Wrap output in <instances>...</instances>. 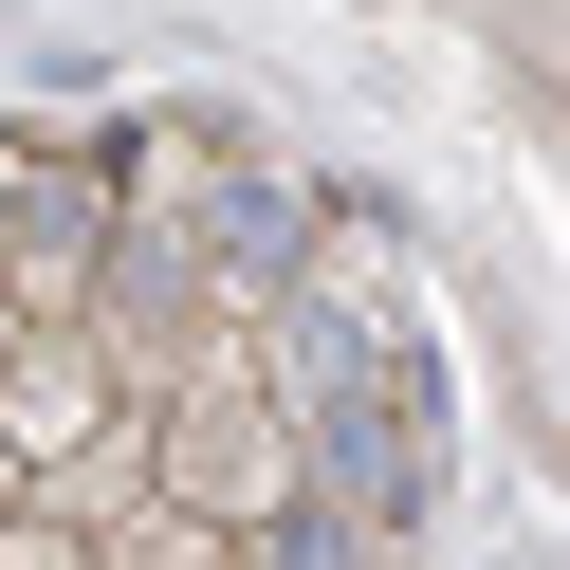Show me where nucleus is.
I'll list each match as a JSON object with an SVG mask.
<instances>
[{"label":"nucleus","mask_w":570,"mask_h":570,"mask_svg":"<svg viewBox=\"0 0 570 570\" xmlns=\"http://www.w3.org/2000/svg\"><path fill=\"white\" fill-rule=\"evenodd\" d=\"M148 442H166V497H185L203 533H295L313 515V460H295V423H276V368H258V332H222L185 386L148 405Z\"/></svg>","instance_id":"1"},{"label":"nucleus","mask_w":570,"mask_h":570,"mask_svg":"<svg viewBox=\"0 0 570 570\" xmlns=\"http://www.w3.org/2000/svg\"><path fill=\"white\" fill-rule=\"evenodd\" d=\"M0 570H111V552H92L75 515H19V533H0Z\"/></svg>","instance_id":"3"},{"label":"nucleus","mask_w":570,"mask_h":570,"mask_svg":"<svg viewBox=\"0 0 570 570\" xmlns=\"http://www.w3.org/2000/svg\"><path fill=\"white\" fill-rule=\"evenodd\" d=\"M129 423H148V405H129V368H111L92 332H38V350H19V386H0V442L38 460V479H75V460L129 442Z\"/></svg>","instance_id":"2"},{"label":"nucleus","mask_w":570,"mask_h":570,"mask_svg":"<svg viewBox=\"0 0 570 570\" xmlns=\"http://www.w3.org/2000/svg\"><path fill=\"white\" fill-rule=\"evenodd\" d=\"M19 515H38V460H19V442H0V533H19Z\"/></svg>","instance_id":"4"},{"label":"nucleus","mask_w":570,"mask_h":570,"mask_svg":"<svg viewBox=\"0 0 570 570\" xmlns=\"http://www.w3.org/2000/svg\"><path fill=\"white\" fill-rule=\"evenodd\" d=\"M19 350H38V313H19V295H0V386H19Z\"/></svg>","instance_id":"5"},{"label":"nucleus","mask_w":570,"mask_h":570,"mask_svg":"<svg viewBox=\"0 0 570 570\" xmlns=\"http://www.w3.org/2000/svg\"><path fill=\"white\" fill-rule=\"evenodd\" d=\"M239 570H258V552H239Z\"/></svg>","instance_id":"6"}]
</instances>
